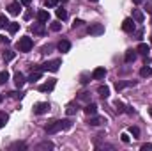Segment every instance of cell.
Instances as JSON below:
<instances>
[{
  "instance_id": "39",
  "label": "cell",
  "mask_w": 152,
  "mask_h": 151,
  "mask_svg": "<svg viewBox=\"0 0 152 151\" xmlns=\"http://www.w3.org/2000/svg\"><path fill=\"white\" fill-rule=\"evenodd\" d=\"M23 18H25V20H30V18H32V11H27V13L23 14Z\"/></svg>"
},
{
  "instance_id": "27",
  "label": "cell",
  "mask_w": 152,
  "mask_h": 151,
  "mask_svg": "<svg viewBox=\"0 0 152 151\" xmlns=\"http://www.w3.org/2000/svg\"><path fill=\"white\" fill-rule=\"evenodd\" d=\"M7 29H9V32H11V34H14V32H18L20 23H9V25H7Z\"/></svg>"
},
{
  "instance_id": "23",
  "label": "cell",
  "mask_w": 152,
  "mask_h": 151,
  "mask_svg": "<svg viewBox=\"0 0 152 151\" xmlns=\"http://www.w3.org/2000/svg\"><path fill=\"white\" fill-rule=\"evenodd\" d=\"M41 73H42V71H32V75L28 76V82H32V84L37 82L39 78H41Z\"/></svg>"
},
{
  "instance_id": "34",
  "label": "cell",
  "mask_w": 152,
  "mask_h": 151,
  "mask_svg": "<svg viewBox=\"0 0 152 151\" xmlns=\"http://www.w3.org/2000/svg\"><path fill=\"white\" fill-rule=\"evenodd\" d=\"M9 25V20L5 18V16H0V29H4V27H7Z\"/></svg>"
},
{
  "instance_id": "4",
  "label": "cell",
  "mask_w": 152,
  "mask_h": 151,
  "mask_svg": "<svg viewBox=\"0 0 152 151\" xmlns=\"http://www.w3.org/2000/svg\"><path fill=\"white\" fill-rule=\"evenodd\" d=\"M60 130H62V121H53V123H50L46 126V133L48 135H53V133H57Z\"/></svg>"
},
{
  "instance_id": "20",
  "label": "cell",
  "mask_w": 152,
  "mask_h": 151,
  "mask_svg": "<svg viewBox=\"0 0 152 151\" xmlns=\"http://www.w3.org/2000/svg\"><path fill=\"white\" fill-rule=\"evenodd\" d=\"M97 93H99L103 98H108V96H110V87H108V85H99V87H97Z\"/></svg>"
},
{
  "instance_id": "44",
  "label": "cell",
  "mask_w": 152,
  "mask_h": 151,
  "mask_svg": "<svg viewBox=\"0 0 152 151\" xmlns=\"http://www.w3.org/2000/svg\"><path fill=\"white\" fill-rule=\"evenodd\" d=\"M20 2H21V4H23V5H28V4H30V2H32V0H20Z\"/></svg>"
},
{
  "instance_id": "32",
  "label": "cell",
  "mask_w": 152,
  "mask_h": 151,
  "mask_svg": "<svg viewBox=\"0 0 152 151\" xmlns=\"http://www.w3.org/2000/svg\"><path fill=\"white\" fill-rule=\"evenodd\" d=\"M50 29H51V30H53V32H58V30H60V29H62V25H60V23H58V21H55V23H51V25H50Z\"/></svg>"
},
{
  "instance_id": "15",
  "label": "cell",
  "mask_w": 152,
  "mask_h": 151,
  "mask_svg": "<svg viewBox=\"0 0 152 151\" xmlns=\"http://www.w3.org/2000/svg\"><path fill=\"white\" fill-rule=\"evenodd\" d=\"M32 32H34V34H44V32H46V29H44V23H42V21L34 23V25H32Z\"/></svg>"
},
{
  "instance_id": "19",
  "label": "cell",
  "mask_w": 152,
  "mask_h": 151,
  "mask_svg": "<svg viewBox=\"0 0 152 151\" xmlns=\"http://www.w3.org/2000/svg\"><path fill=\"white\" fill-rule=\"evenodd\" d=\"M37 150L42 151V150H53V142H50V141H42V142H39L37 144Z\"/></svg>"
},
{
  "instance_id": "10",
  "label": "cell",
  "mask_w": 152,
  "mask_h": 151,
  "mask_svg": "<svg viewBox=\"0 0 152 151\" xmlns=\"http://www.w3.org/2000/svg\"><path fill=\"white\" fill-rule=\"evenodd\" d=\"M25 82H27V78H25L23 73H20V71H18V73L14 75V84H16V87H18V89H21V87L25 85Z\"/></svg>"
},
{
  "instance_id": "26",
  "label": "cell",
  "mask_w": 152,
  "mask_h": 151,
  "mask_svg": "<svg viewBox=\"0 0 152 151\" xmlns=\"http://www.w3.org/2000/svg\"><path fill=\"white\" fill-rule=\"evenodd\" d=\"M57 18H58V20H66V18H67L66 9H57Z\"/></svg>"
},
{
  "instance_id": "25",
  "label": "cell",
  "mask_w": 152,
  "mask_h": 151,
  "mask_svg": "<svg viewBox=\"0 0 152 151\" xmlns=\"http://www.w3.org/2000/svg\"><path fill=\"white\" fill-rule=\"evenodd\" d=\"M12 59H14V52L5 50V52H4V61H5V62H9V61H12Z\"/></svg>"
},
{
  "instance_id": "45",
  "label": "cell",
  "mask_w": 152,
  "mask_h": 151,
  "mask_svg": "<svg viewBox=\"0 0 152 151\" xmlns=\"http://www.w3.org/2000/svg\"><path fill=\"white\" fill-rule=\"evenodd\" d=\"M126 109H127V110H126V112H127V114H134V110H133L131 107H126Z\"/></svg>"
},
{
  "instance_id": "8",
  "label": "cell",
  "mask_w": 152,
  "mask_h": 151,
  "mask_svg": "<svg viewBox=\"0 0 152 151\" xmlns=\"http://www.w3.org/2000/svg\"><path fill=\"white\" fill-rule=\"evenodd\" d=\"M104 123H106V117H101V115H90V119H88L90 126H101Z\"/></svg>"
},
{
  "instance_id": "18",
  "label": "cell",
  "mask_w": 152,
  "mask_h": 151,
  "mask_svg": "<svg viewBox=\"0 0 152 151\" xmlns=\"http://www.w3.org/2000/svg\"><path fill=\"white\" fill-rule=\"evenodd\" d=\"M133 20L138 21V23H142V21L145 20V16H143V13H142L140 9H134V11H133Z\"/></svg>"
},
{
  "instance_id": "9",
  "label": "cell",
  "mask_w": 152,
  "mask_h": 151,
  "mask_svg": "<svg viewBox=\"0 0 152 151\" xmlns=\"http://www.w3.org/2000/svg\"><path fill=\"white\" fill-rule=\"evenodd\" d=\"M55 84H57V80H55V78H51L50 82L42 84V85L39 87V91H41V93H48V91H53V89H55Z\"/></svg>"
},
{
  "instance_id": "22",
  "label": "cell",
  "mask_w": 152,
  "mask_h": 151,
  "mask_svg": "<svg viewBox=\"0 0 152 151\" xmlns=\"http://www.w3.org/2000/svg\"><path fill=\"white\" fill-rule=\"evenodd\" d=\"M129 85H134V82H117V84H115V89H117V91H120V89L129 87Z\"/></svg>"
},
{
  "instance_id": "43",
  "label": "cell",
  "mask_w": 152,
  "mask_h": 151,
  "mask_svg": "<svg viewBox=\"0 0 152 151\" xmlns=\"http://www.w3.org/2000/svg\"><path fill=\"white\" fill-rule=\"evenodd\" d=\"M145 2H147V0H145ZM147 11L152 14V4H149V2H147Z\"/></svg>"
},
{
  "instance_id": "38",
  "label": "cell",
  "mask_w": 152,
  "mask_h": 151,
  "mask_svg": "<svg viewBox=\"0 0 152 151\" xmlns=\"http://www.w3.org/2000/svg\"><path fill=\"white\" fill-rule=\"evenodd\" d=\"M9 94H11V98H16V100H18V98H21V96H23V94H21V93H9Z\"/></svg>"
},
{
  "instance_id": "31",
  "label": "cell",
  "mask_w": 152,
  "mask_h": 151,
  "mask_svg": "<svg viewBox=\"0 0 152 151\" xmlns=\"http://www.w3.org/2000/svg\"><path fill=\"white\" fill-rule=\"evenodd\" d=\"M71 126H73L71 119H62V130H69Z\"/></svg>"
},
{
  "instance_id": "14",
  "label": "cell",
  "mask_w": 152,
  "mask_h": 151,
  "mask_svg": "<svg viewBox=\"0 0 152 151\" xmlns=\"http://www.w3.org/2000/svg\"><path fill=\"white\" fill-rule=\"evenodd\" d=\"M136 52H138V53H142V55H149L151 46H149L147 43H140V44H138V48H136Z\"/></svg>"
},
{
  "instance_id": "35",
  "label": "cell",
  "mask_w": 152,
  "mask_h": 151,
  "mask_svg": "<svg viewBox=\"0 0 152 151\" xmlns=\"http://www.w3.org/2000/svg\"><path fill=\"white\" fill-rule=\"evenodd\" d=\"M129 132H131V133H133V135H134V139H136V137H138V135H140V130H138V128H136V126H131V130H129Z\"/></svg>"
},
{
  "instance_id": "6",
  "label": "cell",
  "mask_w": 152,
  "mask_h": 151,
  "mask_svg": "<svg viewBox=\"0 0 152 151\" xmlns=\"http://www.w3.org/2000/svg\"><path fill=\"white\" fill-rule=\"evenodd\" d=\"M48 110H50V103H46V101L36 103V107H34V114H37V115H42V114H46Z\"/></svg>"
},
{
  "instance_id": "12",
  "label": "cell",
  "mask_w": 152,
  "mask_h": 151,
  "mask_svg": "<svg viewBox=\"0 0 152 151\" xmlns=\"http://www.w3.org/2000/svg\"><path fill=\"white\" fill-rule=\"evenodd\" d=\"M20 4H21V2H11V4H9V7H7V9H9V13H11V14H18V13H20V9H21V5H20Z\"/></svg>"
},
{
  "instance_id": "47",
  "label": "cell",
  "mask_w": 152,
  "mask_h": 151,
  "mask_svg": "<svg viewBox=\"0 0 152 151\" xmlns=\"http://www.w3.org/2000/svg\"><path fill=\"white\" fill-rule=\"evenodd\" d=\"M149 114H151V117H152V107H151V109H149Z\"/></svg>"
},
{
  "instance_id": "11",
  "label": "cell",
  "mask_w": 152,
  "mask_h": 151,
  "mask_svg": "<svg viewBox=\"0 0 152 151\" xmlns=\"http://www.w3.org/2000/svg\"><path fill=\"white\" fill-rule=\"evenodd\" d=\"M104 76H106V70L104 68H96L94 73H92V78L94 80H103Z\"/></svg>"
},
{
  "instance_id": "41",
  "label": "cell",
  "mask_w": 152,
  "mask_h": 151,
  "mask_svg": "<svg viewBox=\"0 0 152 151\" xmlns=\"http://www.w3.org/2000/svg\"><path fill=\"white\" fill-rule=\"evenodd\" d=\"M120 137H122V142H129V137H127V133H122Z\"/></svg>"
},
{
  "instance_id": "36",
  "label": "cell",
  "mask_w": 152,
  "mask_h": 151,
  "mask_svg": "<svg viewBox=\"0 0 152 151\" xmlns=\"http://www.w3.org/2000/svg\"><path fill=\"white\" fill-rule=\"evenodd\" d=\"M76 110H78V107L75 109V105H69V107H67V115H73Z\"/></svg>"
},
{
  "instance_id": "48",
  "label": "cell",
  "mask_w": 152,
  "mask_h": 151,
  "mask_svg": "<svg viewBox=\"0 0 152 151\" xmlns=\"http://www.w3.org/2000/svg\"><path fill=\"white\" fill-rule=\"evenodd\" d=\"M2 100H4V96H2V94H0V103H2Z\"/></svg>"
},
{
  "instance_id": "7",
  "label": "cell",
  "mask_w": 152,
  "mask_h": 151,
  "mask_svg": "<svg viewBox=\"0 0 152 151\" xmlns=\"http://www.w3.org/2000/svg\"><path fill=\"white\" fill-rule=\"evenodd\" d=\"M122 29H124L126 32L133 34V32H134V29H136V27H134V20H133V18H126V20H124V23H122Z\"/></svg>"
},
{
  "instance_id": "50",
  "label": "cell",
  "mask_w": 152,
  "mask_h": 151,
  "mask_svg": "<svg viewBox=\"0 0 152 151\" xmlns=\"http://www.w3.org/2000/svg\"><path fill=\"white\" fill-rule=\"evenodd\" d=\"M90 2H97V0H90Z\"/></svg>"
},
{
  "instance_id": "37",
  "label": "cell",
  "mask_w": 152,
  "mask_h": 151,
  "mask_svg": "<svg viewBox=\"0 0 152 151\" xmlns=\"http://www.w3.org/2000/svg\"><path fill=\"white\" fill-rule=\"evenodd\" d=\"M83 25V20H75V23H73V29H78V27H81Z\"/></svg>"
},
{
  "instance_id": "30",
  "label": "cell",
  "mask_w": 152,
  "mask_h": 151,
  "mask_svg": "<svg viewBox=\"0 0 152 151\" xmlns=\"http://www.w3.org/2000/svg\"><path fill=\"white\" fill-rule=\"evenodd\" d=\"M9 80V71H0V84H5Z\"/></svg>"
},
{
  "instance_id": "21",
  "label": "cell",
  "mask_w": 152,
  "mask_h": 151,
  "mask_svg": "<svg viewBox=\"0 0 152 151\" xmlns=\"http://www.w3.org/2000/svg\"><path fill=\"white\" fill-rule=\"evenodd\" d=\"M37 20L39 21H42V23H46V21L50 20V13H48V11H39L37 13Z\"/></svg>"
},
{
  "instance_id": "33",
  "label": "cell",
  "mask_w": 152,
  "mask_h": 151,
  "mask_svg": "<svg viewBox=\"0 0 152 151\" xmlns=\"http://www.w3.org/2000/svg\"><path fill=\"white\" fill-rule=\"evenodd\" d=\"M57 4H58V0H44L46 7H57Z\"/></svg>"
},
{
  "instance_id": "46",
  "label": "cell",
  "mask_w": 152,
  "mask_h": 151,
  "mask_svg": "<svg viewBox=\"0 0 152 151\" xmlns=\"http://www.w3.org/2000/svg\"><path fill=\"white\" fill-rule=\"evenodd\" d=\"M133 2H134V4H136V5H138V4H143V2H145V0H133Z\"/></svg>"
},
{
  "instance_id": "16",
  "label": "cell",
  "mask_w": 152,
  "mask_h": 151,
  "mask_svg": "<svg viewBox=\"0 0 152 151\" xmlns=\"http://www.w3.org/2000/svg\"><path fill=\"white\" fill-rule=\"evenodd\" d=\"M83 110H85L87 115H96V114H97V105H96V103H88Z\"/></svg>"
},
{
  "instance_id": "2",
  "label": "cell",
  "mask_w": 152,
  "mask_h": 151,
  "mask_svg": "<svg viewBox=\"0 0 152 151\" xmlns=\"http://www.w3.org/2000/svg\"><path fill=\"white\" fill-rule=\"evenodd\" d=\"M32 46H34L32 39L27 38V36L18 41V50H20V52H30V50H32Z\"/></svg>"
},
{
  "instance_id": "24",
  "label": "cell",
  "mask_w": 152,
  "mask_h": 151,
  "mask_svg": "<svg viewBox=\"0 0 152 151\" xmlns=\"http://www.w3.org/2000/svg\"><path fill=\"white\" fill-rule=\"evenodd\" d=\"M115 110L118 114H122V112H126V105L122 103V101H115Z\"/></svg>"
},
{
  "instance_id": "13",
  "label": "cell",
  "mask_w": 152,
  "mask_h": 151,
  "mask_svg": "<svg viewBox=\"0 0 152 151\" xmlns=\"http://www.w3.org/2000/svg\"><path fill=\"white\" fill-rule=\"evenodd\" d=\"M58 50H60L62 53H66V52H69V50H71V43H69L67 39H62V41L58 43Z\"/></svg>"
},
{
  "instance_id": "28",
  "label": "cell",
  "mask_w": 152,
  "mask_h": 151,
  "mask_svg": "<svg viewBox=\"0 0 152 151\" xmlns=\"http://www.w3.org/2000/svg\"><path fill=\"white\" fill-rule=\"evenodd\" d=\"M11 150H27V144L25 142H14L11 146Z\"/></svg>"
},
{
  "instance_id": "5",
  "label": "cell",
  "mask_w": 152,
  "mask_h": 151,
  "mask_svg": "<svg viewBox=\"0 0 152 151\" xmlns=\"http://www.w3.org/2000/svg\"><path fill=\"white\" fill-rule=\"evenodd\" d=\"M136 57H138V52H136V50H133V48L126 50V53H124V61H126V64L134 62V61H136Z\"/></svg>"
},
{
  "instance_id": "1",
  "label": "cell",
  "mask_w": 152,
  "mask_h": 151,
  "mask_svg": "<svg viewBox=\"0 0 152 151\" xmlns=\"http://www.w3.org/2000/svg\"><path fill=\"white\" fill-rule=\"evenodd\" d=\"M62 66V61L60 59H55V61H50V62H44V64H41V66H36L34 70L36 71H58V68Z\"/></svg>"
},
{
  "instance_id": "40",
  "label": "cell",
  "mask_w": 152,
  "mask_h": 151,
  "mask_svg": "<svg viewBox=\"0 0 152 151\" xmlns=\"http://www.w3.org/2000/svg\"><path fill=\"white\" fill-rule=\"evenodd\" d=\"M88 94H90V93H81V94H80V100H88Z\"/></svg>"
},
{
  "instance_id": "42",
  "label": "cell",
  "mask_w": 152,
  "mask_h": 151,
  "mask_svg": "<svg viewBox=\"0 0 152 151\" xmlns=\"http://www.w3.org/2000/svg\"><path fill=\"white\" fill-rule=\"evenodd\" d=\"M147 150H152V144H143L142 146V151H147Z\"/></svg>"
},
{
  "instance_id": "29",
  "label": "cell",
  "mask_w": 152,
  "mask_h": 151,
  "mask_svg": "<svg viewBox=\"0 0 152 151\" xmlns=\"http://www.w3.org/2000/svg\"><path fill=\"white\" fill-rule=\"evenodd\" d=\"M7 119H9V115H7V114H5V112H0V128H2V126H5Z\"/></svg>"
},
{
  "instance_id": "49",
  "label": "cell",
  "mask_w": 152,
  "mask_h": 151,
  "mask_svg": "<svg viewBox=\"0 0 152 151\" xmlns=\"http://www.w3.org/2000/svg\"><path fill=\"white\" fill-rule=\"evenodd\" d=\"M62 2H69V0H62Z\"/></svg>"
},
{
  "instance_id": "17",
  "label": "cell",
  "mask_w": 152,
  "mask_h": 151,
  "mask_svg": "<svg viewBox=\"0 0 152 151\" xmlns=\"http://www.w3.org/2000/svg\"><path fill=\"white\" fill-rule=\"evenodd\" d=\"M140 76H142V78H151L152 76V68H149V66L145 64V66L140 70Z\"/></svg>"
},
{
  "instance_id": "3",
  "label": "cell",
  "mask_w": 152,
  "mask_h": 151,
  "mask_svg": "<svg viewBox=\"0 0 152 151\" xmlns=\"http://www.w3.org/2000/svg\"><path fill=\"white\" fill-rule=\"evenodd\" d=\"M88 34H90V36H101V34H104V25H103V23H94V25H90V27H88Z\"/></svg>"
}]
</instances>
